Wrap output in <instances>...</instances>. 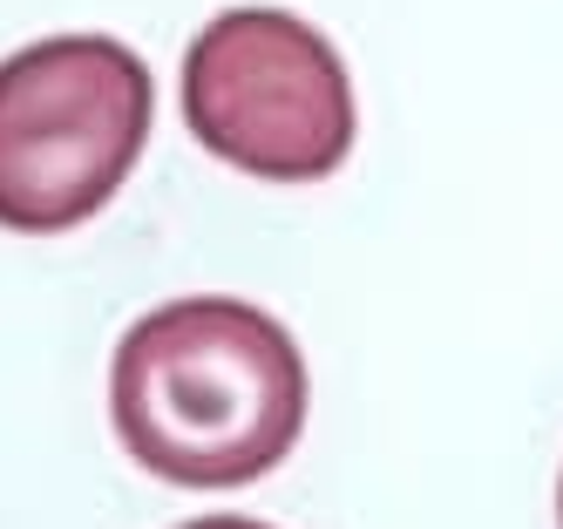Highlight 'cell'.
I'll return each instance as SVG.
<instances>
[{
	"instance_id": "cell-3",
	"label": "cell",
	"mask_w": 563,
	"mask_h": 529,
	"mask_svg": "<svg viewBox=\"0 0 563 529\" xmlns=\"http://www.w3.org/2000/svg\"><path fill=\"white\" fill-rule=\"evenodd\" d=\"M184 122L218 163L272 184L333 177L360 130L340 48L286 8H231L190 41Z\"/></svg>"
},
{
	"instance_id": "cell-1",
	"label": "cell",
	"mask_w": 563,
	"mask_h": 529,
	"mask_svg": "<svg viewBox=\"0 0 563 529\" xmlns=\"http://www.w3.org/2000/svg\"><path fill=\"white\" fill-rule=\"evenodd\" d=\"M109 421L170 488L265 482L306 428L299 340L245 299H170L115 340Z\"/></svg>"
},
{
	"instance_id": "cell-5",
	"label": "cell",
	"mask_w": 563,
	"mask_h": 529,
	"mask_svg": "<svg viewBox=\"0 0 563 529\" xmlns=\"http://www.w3.org/2000/svg\"><path fill=\"white\" fill-rule=\"evenodd\" d=\"M556 529H563V482H556Z\"/></svg>"
},
{
	"instance_id": "cell-4",
	"label": "cell",
	"mask_w": 563,
	"mask_h": 529,
	"mask_svg": "<svg viewBox=\"0 0 563 529\" xmlns=\"http://www.w3.org/2000/svg\"><path fill=\"white\" fill-rule=\"evenodd\" d=\"M184 529H272V522H252V516H205V522H184Z\"/></svg>"
},
{
	"instance_id": "cell-2",
	"label": "cell",
	"mask_w": 563,
	"mask_h": 529,
	"mask_svg": "<svg viewBox=\"0 0 563 529\" xmlns=\"http://www.w3.org/2000/svg\"><path fill=\"white\" fill-rule=\"evenodd\" d=\"M156 81L115 34H48L0 62V231H75L130 184Z\"/></svg>"
}]
</instances>
